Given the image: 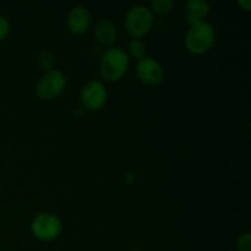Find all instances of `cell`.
<instances>
[{
  "instance_id": "6da1fadb",
  "label": "cell",
  "mask_w": 251,
  "mask_h": 251,
  "mask_svg": "<svg viewBox=\"0 0 251 251\" xmlns=\"http://www.w3.org/2000/svg\"><path fill=\"white\" fill-rule=\"evenodd\" d=\"M216 38L217 34L215 27L210 22L201 21L189 26L184 38V44L189 53L200 55L207 53L215 46Z\"/></svg>"
},
{
  "instance_id": "7a4b0ae2",
  "label": "cell",
  "mask_w": 251,
  "mask_h": 251,
  "mask_svg": "<svg viewBox=\"0 0 251 251\" xmlns=\"http://www.w3.org/2000/svg\"><path fill=\"white\" fill-rule=\"evenodd\" d=\"M129 66V54L120 47H109L100 58V73L105 81L115 82L127 73Z\"/></svg>"
},
{
  "instance_id": "3957f363",
  "label": "cell",
  "mask_w": 251,
  "mask_h": 251,
  "mask_svg": "<svg viewBox=\"0 0 251 251\" xmlns=\"http://www.w3.org/2000/svg\"><path fill=\"white\" fill-rule=\"evenodd\" d=\"M153 11L147 5H134L125 14L124 26L132 38H141L151 31L153 26Z\"/></svg>"
},
{
  "instance_id": "277c9868",
  "label": "cell",
  "mask_w": 251,
  "mask_h": 251,
  "mask_svg": "<svg viewBox=\"0 0 251 251\" xmlns=\"http://www.w3.org/2000/svg\"><path fill=\"white\" fill-rule=\"evenodd\" d=\"M29 228L32 235L36 239L42 242H51L60 235L63 230V223L55 213L42 212L34 216Z\"/></svg>"
},
{
  "instance_id": "5b68a950",
  "label": "cell",
  "mask_w": 251,
  "mask_h": 251,
  "mask_svg": "<svg viewBox=\"0 0 251 251\" xmlns=\"http://www.w3.org/2000/svg\"><path fill=\"white\" fill-rule=\"evenodd\" d=\"M65 74L58 69L46 71L36 85V95L43 100H51L58 97L66 87Z\"/></svg>"
},
{
  "instance_id": "8992f818",
  "label": "cell",
  "mask_w": 251,
  "mask_h": 251,
  "mask_svg": "<svg viewBox=\"0 0 251 251\" xmlns=\"http://www.w3.org/2000/svg\"><path fill=\"white\" fill-rule=\"evenodd\" d=\"M81 103L88 110H100L105 104L108 91L104 83L98 80H91L82 86L80 93Z\"/></svg>"
},
{
  "instance_id": "52a82bcc",
  "label": "cell",
  "mask_w": 251,
  "mask_h": 251,
  "mask_svg": "<svg viewBox=\"0 0 251 251\" xmlns=\"http://www.w3.org/2000/svg\"><path fill=\"white\" fill-rule=\"evenodd\" d=\"M135 73H136L140 82L151 86L157 85L163 80L164 69L157 59L145 56V58L137 60Z\"/></svg>"
},
{
  "instance_id": "ba28073f",
  "label": "cell",
  "mask_w": 251,
  "mask_h": 251,
  "mask_svg": "<svg viewBox=\"0 0 251 251\" xmlns=\"http://www.w3.org/2000/svg\"><path fill=\"white\" fill-rule=\"evenodd\" d=\"M91 12L83 5H75L71 7L66 16V25L74 34H82L91 26Z\"/></svg>"
},
{
  "instance_id": "9c48e42d",
  "label": "cell",
  "mask_w": 251,
  "mask_h": 251,
  "mask_svg": "<svg viewBox=\"0 0 251 251\" xmlns=\"http://www.w3.org/2000/svg\"><path fill=\"white\" fill-rule=\"evenodd\" d=\"M93 33H95L96 39L100 44L112 46L118 36L117 25L110 19H100L96 24Z\"/></svg>"
},
{
  "instance_id": "30bf717a",
  "label": "cell",
  "mask_w": 251,
  "mask_h": 251,
  "mask_svg": "<svg viewBox=\"0 0 251 251\" xmlns=\"http://www.w3.org/2000/svg\"><path fill=\"white\" fill-rule=\"evenodd\" d=\"M210 12V4L206 0H188L185 2V20L189 26L205 21Z\"/></svg>"
},
{
  "instance_id": "8fae6325",
  "label": "cell",
  "mask_w": 251,
  "mask_h": 251,
  "mask_svg": "<svg viewBox=\"0 0 251 251\" xmlns=\"http://www.w3.org/2000/svg\"><path fill=\"white\" fill-rule=\"evenodd\" d=\"M127 50H129L130 56L140 60V59L146 56L147 47L144 43V41H141L140 38H132L127 44Z\"/></svg>"
},
{
  "instance_id": "7c38bea8",
  "label": "cell",
  "mask_w": 251,
  "mask_h": 251,
  "mask_svg": "<svg viewBox=\"0 0 251 251\" xmlns=\"http://www.w3.org/2000/svg\"><path fill=\"white\" fill-rule=\"evenodd\" d=\"M37 63H38V65L41 66L44 71H48L53 69L54 64H55V58H54L51 51L44 49V50H42L41 53L38 54V56H37Z\"/></svg>"
},
{
  "instance_id": "4fadbf2b",
  "label": "cell",
  "mask_w": 251,
  "mask_h": 251,
  "mask_svg": "<svg viewBox=\"0 0 251 251\" xmlns=\"http://www.w3.org/2000/svg\"><path fill=\"white\" fill-rule=\"evenodd\" d=\"M173 5V0H152L150 2V9L153 12H158V14H167V12L171 11Z\"/></svg>"
},
{
  "instance_id": "5bb4252c",
  "label": "cell",
  "mask_w": 251,
  "mask_h": 251,
  "mask_svg": "<svg viewBox=\"0 0 251 251\" xmlns=\"http://www.w3.org/2000/svg\"><path fill=\"white\" fill-rule=\"evenodd\" d=\"M238 251H251V233L245 232L237 240Z\"/></svg>"
},
{
  "instance_id": "9a60e30c",
  "label": "cell",
  "mask_w": 251,
  "mask_h": 251,
  "mask_svg": "<svg viewBox=\"0 0 251 251\" xmlns=\"http://www.w3.org/2000/svg\"><path fill=\"white\" fill-rule=\"evenodd\" d=\"M10 28H11V26H10L9 20L2 16V15H0V41H2L9 34Z\"/></svg>"
},
{
  "instance_id": "2e32d148",
  "label": "cell",
  "mask_w": 251,
  "mask_h": 251,
  "mask_svg": "<svg viewBox=\"0 0 251 251\" xmlns=\"http://www.w3.org/2000/svg\"><path fill=\"white\" fill-rule=\"evenodd\" d=\"M238 4H239L240 6L244 7L247 11H249V10L251 9V1H250V0H238Z\"/></svg>"
},
{
  "instance_id": "e0dca14e",
  "label": "cell",
  "mask_w": 251,
  "mask_h": 251,
  "mask_svg": "<svg viewBox=\"0 0 251 251\" xmlns=\"http://www.w3.org/2000/svg\"><path fill=\"white\" fill-rule=\"evenodd\" d=\"M134 251H144V250H134Z\"/></svg>"
},
{
  "instance_id": "ac0fdd59",
  "label": "cell",
  "mask_w": 251,
  "mask_h": 251,
  "mask_svg": "<svg viewBox=\"0 0 251 251\" xmlns=\"http://www.w3.org/2000/svg\"><path fill=\"white\" fill-rule=\"evenodd\" d=\"M0 251H1V247H0Z\"/></svg>"
}]
</instances>
